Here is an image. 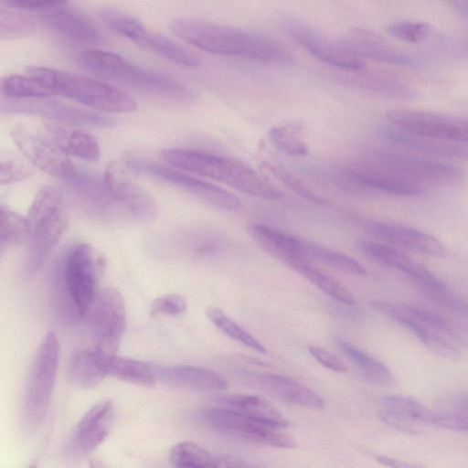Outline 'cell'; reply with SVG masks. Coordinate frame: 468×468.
<instances>
[{"instance_id": "1", "label": "cell", "mask_w": 468, "mask_h": 468, "mask_svg": "<svg viewBox=\"0 0 468 468\" xmlns=\"http://www.w3.org/2000/svg\"><path fill=\"white\" fill-rule=\"evenodd\" d=\"M170 31L209 53L274 64H292L294 57L282 42L266 34L193 17L169 21Z\"/></svg>"}, {"instance_id": "2", "label": "cell", "mask_w": 468, "mask_h": 468, "mask_svg": "<svg viewBox=\"0 0 468 468\" xmlns=\"http://www.w3.org/2000/svg\"><path fill=\"white\" fill-rule=\"evenodd\" d=\"M160 155L175 168L223 183L250 196L270 200L282 197L278 187L239 160L188 148H165Z\"/></svg>"}, {"instance_id": "3", "label": "cell", "mask_w": 468, "mask_h": 468, "mask_svg": "<svg viewBox=\"0 0 468 468\" xmlns=\"http://www.w3.org/2000/svg\"><path fill=\"white\" fill-rule=\"evenodd\" d=\"M104 267L102 254L90 244L80 243L67 251L54 281L58 305L65 316L84 317L90 313Z\"/></svg>"}, {"instance_id": "4", "label": "cell", "mask_w": 468, "mask_h": 468, "mask_svg": "<svg viewBox=\"0 0 468 468\" xmlns=\"http://www.w3.org/2000/svg\"><path fill=\"white\" fill-rule=\"evenodd\" d=\"M27 72L55 94L94 109L125 113L137 108L136 101L124 90L90 77L48 67H30Z\"/></svg>"}, {"instance_id": "5", "label": "cell", "mask_w": 468, "mask_h": 468, "mask_svg": "<svg viewBox=\"0 0 468 468\" xmlns=\"http://www.w3.org/2000/svg\"><path fill=\"white\" fill-rule=\"evenodd\" d=\"M80 63L94 74L135 90L176 99L191 96L181 82L140 68L122 56L105 50L87 49L80 53Z\"/></svg>"}, {"instance_id": "6", "label": "cell", "mask_w": 468, "mask_h": 468, "mask_svg": "<svg viewBox=\"0 0 468 468\" xmlns=\"http://www.w3.org/2000/svg\"><path fill=\"white\" fill-rule=\"evenodd\" d=\"M30 226L27 269L37 271L58 244L68 225L69 215L63 193L50 186L36 195L27 215Z\"/></svg>"}, {"instance_id": "7", "label": "cell", "mask_w": 468, "mask_h": 468, "mask_svg": "<svg viewBox=\"0 0 468 468\" xmlns=\"http://www.w3.org/2000/svg\"><path fill=\"white\" fill-rule=\"evenodd\" d=\"M58 354L57 335L48 332L38 346L26 389L25 419L31 428L40 425L48 413L56 382Z\"/></svg>"}, {"instance_id": "8", "label": "cell", "mask_w": 468, "mask_h": 468, "mask_svg": "<svg viewBox=\"0 0 468 468\" xmlns=\"http://www.w3.org/2000/svg\"><path fill=\"white\" fill-rule=\"evenodd\" d=\"M200 422L209 430L243 441L278 448H292V438L280 428L213 405L198 413Z\"/></svg>"}, {"instance_id": "9", "label": "cell", "mask_w": 468, "mask_h": 468, "mask_svg": "<svg viewBox=\"0 0 468 468\" xmlns=\"http://www.w3.org/2000/svg\"><path fill=\"white\" fill-rule=\"evenodd\" d=\"M126 164L137 172L169 183L220 209L236 212L242 208V203L236 195L195 176L136 156L127 158Z\"/></svg>"}, {"instance_id": "10", "label": "cell", "mask_w": 468, "mask_h": 468, "mask_svg": "<svg viewBox=\"0 0 468 468\" xmlns=\"http://www.w3.org/2000/svg\"><path fill=\"white\" fill-rule=\"evenodd\" d=\"M89 314L93 348L108 356H116L126 324L122 295L116 288H104L99 292Z\"/></svg>"}, {"instance_id": "11", "label": "cell", "mask_w": 468, "mask_h": 468, "mask_svg": "<svg viewBox=\"0 0 468 468\" xmlns=\"http://www.w3.org/2000/svg\"><path fill=\"white\" fill-rule=\"evenodd\" d=\"M224 242L217 233L204 229H179L149 237L147 248L165 259H209L221 253Z\"/></svg>"}, {"instance_id": "12", "label": "cell", "mask_w": 468, "mask_h": 468, "mask_svg": "<svg viewBox=\"0 0 468 468\" xmlns=\"http://www.w3.org/2000/svg\"><path fill=\"white\" fill-rule=\"evenodd\" d=\"M282 27L295 42L320 61L348 72L364 70V60L342 40L328 37L298 18H285Z\"/></svg>"}, {"instance_id": "13", "label": "cell", "mask_w": 468, "mask_h": 468, "mask_svg": "<svg viewBox=\"0 0 468 468\" xmlns=\"http://www.w3.org/2000/svg\"><path fill=\"white\" fill-rule=\"evenodd\" d=\"M369 159L420 185L451 186L464 176L463 171L455 165L402 152L378 150Z\"/></svg>"}, {"instance_id": "14", "label": "cell", "mask_w": 468, "mask_h": 468, "mask_svg": "<svg viewBox=\"0 0 468 468\" xmlns=\"http://www.w3.org/2000/svg\"><path fill=\"white\" fill-rule=\"evenodd\" d=\"M10 135L23 155L43 172L65 181L78 172L69 154L47 133L16 125Z\"/></svg>"}, {"instance_id": "15", "label": "cell", "mask_w": 468, "mask_h": 468, "mask_svg": "<svg viewBox=\"0 0 468 468\" xmlns=\"http://www.w3.org/2000/svg\"><path fill=\"white\" fill-rule=\"evenodd\" d=\"M109 28L142 48L184 67H197L199 58L185 47L169 37L147 28L132 15L119 10L109 19Z\"/></svg>"}, {"instance_id": "16", "label": "cell", "mask_w": 468, "mask_h": 468, "mask_svg": "<svg viewBox=\"0 0 468 468\" xmlns=\"http://www.w3.org/2000/svg\"><path fill=\"white\" fill-rule=\"evenodd\" d=\"M391 126L416 134L468 144V120L442 113L394 109L387 113Z\"/></svg>"}, {"instance_id": "17", "label": "cell", "mask_w": 468, "mask_h": 468, "mask_svg": "<svg viewBox=\"0 0 468 468\" xmlns=\"http://www.w3.org/2000/svg\"><path fill=\"white\" fill-rule=\"evenodd\" d=\"M79 206L93 218L105 223H125L122 213L103 176L77 172L66 180Z\"/></svg>"}, {"instance_id": "18", "label": "cell", "mask_w": 468, "mask_h": 468, "mask_svg": "<svg viewBox=\"0 0 468 468\" xmlns=\"http://www.w3.org/2000/svg\"><path fill=\"white\" fill-rule=\"evenodd\" d=\"M103 176L126 223H144L156 217L154 199L129 176L120 164H110Z\"/></svg>"}, {"instance_id": "19", "label": "cell", "mask_w": 468, "mask_h": 468, "mask_svg": "<svg viewBox=\"0 0 468 468\" xmlns=\"http://www.w3.org/2000/svg\"><path fill=\"white\" fill-rule=\"evenodd\" d=\"M34 13L50 29L69 40L97 44L102 39L93 21L68 2L44 0Z\"/></svg>"}, {"instance_id": "20", "label": "cell", "mask_w": 468, "mask_h": 468, "mask_svg": "<svg viewBox=\"0 0 468 468\" xmlns=\"http://www.w3.org/2000/svg\"><path fill=\"white\" fill-rule=\"evenodd\" d=\"M1 108L9 113H23L45 117L66 125L109 127L115 121L98 112L72 107L45 99L2 101Z\"/></svg>"}, {"instance_id": "21", "label": "cell", "mask_w": 468, "mask_h": 468, "mask_svg": "<svg viewBox=\"0 0 468 468\" xmlns=\"http://www.w3.org/2000/svg\"><path fill=\"white\" fill-rule=\"evenodd\" d=\"M343 176L358 187L399 197H414L422 193L421 185L409 180L371 160L354 161L346 165Z\"/></svg>"}, {"instance_id": "22", "label": "cell", "mask_w": 468, "mask_h": 468, "mask_svg": "<svg viewBox=\"0 0 468 468\" xmlns=\"http://www.w3.org/2000/svg\"><path fill=\"white\" fill-rule=\"evenodd\" d=\"M238 378L246 385L261 390L287 403L309 409H322L323 399L296 380L271 372L240 369Z\"/></svg>"}, {"instance_id": "23", "label": "cell", "mask_w": 468, "mask_h": 468, "mask_svg": "<svg viewBox=\"0 0 468 468\" xmlns=\"http://www.w3.org/2000/svg\"><path fill=\"white\" fill-rule=\"evenodd\" d=\"M341 40L362 59L405 68H420L422 65L418 58L389 44L370 30L352 28Z\"/></svg>"}, {"instance_id": "24", "label": "cell", "mask_w": 468, "mask_h": 468, "mask_svg": "<svg viewBox=\"0 0 468 468\" xmlns=\"http://www.w3.org/2000/svg\"><path fill=\"white\" fill-rule=\"evenodd\" d=\"M113 420L114 407L110 400L94 404L77 424L70 438V449L80 454L92 452L107 438Z\"/></svg>"}, {"instance_id": "25", "label": "cell", "mask_w": 468, "mask_h": 468, "mask_svg": "<svg viewBox=\"0 0 468 468\" xmlns=\"http://www.w3.org/2000/svg\"><path fill=\"white\" fill-rule=\"evenodd\" d=\"M365 228L376 237L420 253L432 256H443L446 253L443 244L438 239L403 224L369 219L366 220Z\"/></svg>"}, {"instance_id": "26", "label": "cell", "mask_w": 468, "mask_h": 468, "mask_svg": "<svg viewBox=\"0 0 468 468\" xmlns=\"http://www.w3.org/2000/svg\"><path fill=\"white\" fill-rule=\"evenodd\" d=\"M157 381L194 390H222L228 388L227 379L219 373L190 365L154 364Z\"/></svg>"}, {"instance_id": "27", "label": "cell", "mask_w": 468, "mask_h": 468, "mask_svg": "<svg viewBox=\"0 0 468 468\" xmlns=\"http://www.w3.org/2000/svg\"><path fill=\"white\" fill-rule=\"evenodd\" d=\"M371 306L390 320L411 331L428 348L445 358L456 359L461 353L445 336L436 334L410 317L401 307L382 300H373Z\"/></svg>"}, {"instance_id": "28", "label": "cell", "mask_w": 468, "mask_h": 468, "mask_svg": "<svg viewBox=\"0 0 468 468\" xmlns=\"http://www.w3.org/2000/svg\"><path fill=\"white\" fill-rule=\"evenodd\" d=\"M247 231L261 250L288 267L292 268L299 262H308L301 254L297 237L256 222L249 224Z\"/></svg>"}, {"instance_id": "29", "label": "cell", "mask_w": 468, "mask_h": 468, "mask_svg": "<svg viewBox=\"0 0 468 468\" xmlns=\"http://www.w3.org/2000/svg\"><path fill=\"white\" fill-rule=\"evenodd\" d=\"M393 143L434 156L468 160V144L416 134L394 126L384 129Z\"/></svg>"}, {"instance_id": "30", "label": "cell", "mask_w": 468, "mask_h": 468, "mask_svg": "<svg viewBox=\"0 0 468 468\" xmlns=\"http://www.w3.org/2000/svg\"><path fill=\"white\" fill-rule=\"evenodd\" d=\"M215 405L280 429L290 425L282 413L256 395H228L217 399Z\"/></svg>"}, {"instance_id": "31", "label": "cell", "mask_w": 468, "mask_h": 468, "mask_svg": "<svg viewBox=\"0 0 468 468\" xmlns=\"http://www.w3.org/2000/svg\"><path fill=\"white\" fill-rule=\"evenodd\" d=\"M111 357L112 356H105L95 348L77 351L69 363L70 380L82 388L97 386L107 376V367Z\"/></svg>"}, {"instance_id": "32", "label": "cell", "mask_w": 468, "mask_h": 468, "mask_svg": "<svg viewBox=\"0 0 468 468\" xmlns=\"http://www.w3.org/2000/svg\"><path fill=\"white\" fill-rule=\"evenodd\" d=\"M333 340L336 348L356 366L367 382L380 387L393 383L391 371L382 362L342 337L334 336Z\"/></svg>"}, {"instance_id": "33", "label": "cell", "mask_w": 468, "mask_h": 468, "mask_svg": "<svg viewBox=\"0 0 468 468\" xmlns=\"http://www.w3.org/2000/svg\"><path fill=\"white\" fill-rule=\"evenodd\" d=\"M47 133L68 154L87 161H97L101 148L96 138L85 132L50 123Z\"/></svg>"}, {"instance_id": "34", "label": "cell", "mask_w": 468, "mask_h": 468, "mask_svg": "<svg viewBox=\"0 0 468 468\" xmlns=\"http://www.w3.org/2000/svg\"><path fill=\"white\" fill-rule=\"evenodd\" d=\"M350 73L349 80L356 87L372 94L399 101H413L418 97L413 88L389 76L364 70Z\"/></svg>"}, {"instance_id": "35", "label": "cell", "mask_w": 468, "mask_h": 468, "mask_svg": "<svg viewBox=\"0 0 468 468\" xmlns=\"http://www.w3.org/2000/svg\"><path fill=\"white\" fill-rule=\"evenodd\" d=\"M297 239L301 254L308 262H310V261H315L355 276H365L367 274V271L365 267L354 258L308 239L298 237Z\"/></svg>"}, {"instance_id": "36", "label": "cell", "mask_w": 468, "mask_h": 468, "mask_svg": "<svg viewBox=\"0 0 468 468\" xmlns=\"http://www.w3.org/2000/svg\"><path fill=\"white\" fill-rule=\"evenodd\" d=\"M107 376L140 386L157 381L154 364L118 356L110 358Z\"/></svg>"}, {"instance_id": "37", "label": "cell", "mask_w": 468, "mask_h": 468, "mask_svg": "<svg viewBox=\"0 0 468 468\" xmlns=\"http://www.w3.org/2000/svg\"><path fill=\"white\" fill-rule=\"evenodd\" d=\"M291 269L336 302L346 305H352L355 303L353 294L343 284L312 266L310 262H299Z\"/></svg>"}, {"instance_id": "38", "label": "cell", "mask_w": 468, "mask_h": 468, "mask_svg": "<svg viewBox=\"0 0 468 468\" xmlns=\"http://www.w3.org/2000/svg\"><path fill=\"white\" fill-rule=\"evenodd\" d=\"M1 92L5 99L10 100L45 99L55 94L39 80L29 74L6 76L1 81Z\"/></svg>"}, {"instance_id": "39", "label": "cell", "mask_w": 468, "mask_h": 468, "mask_svg": "<svg viewBox=\"0 0 468 468\" xmlns=\"http://www.w3.org/2000/svg\"><path fill=\"white\" fill-rule=\"evenodd\" d=\"M357 250L367 259L395 269L409 275L416 261L405 254L388 246L370 240H359L356 243Z\"/></svg>"}, {"instance_id": "40", "label": "cell", "mask_w": 468, "mask_h": 468, "mask_svg": "<svg viewBox=\"0 0 468 468\" xmlns=\"http://www.w3.org/2000/svg\"><path fill=\"white\" fill-rule=\"evenodd\" d=\"M170 461L174 468H219L221 461L201 446L182 441L170 452Z\"/></svg>"}, {"instance_id": "41", "label": "cell", "mask_w": 468, "mask_h": 468, "mask_svg": "<svg viewBox=\"0 0 468 468\" xmlns=\"http://www.w3.org/2000/svg\"><path fill=\"white\" fill-rule=\"evenodd\" d=\"M271 144L281 152L292 156H303L309 153V144L303 127L296 123L273 126L269 133Z\"/></svg>"}, {"instance_id": "42", "label": "cell", "mask_w": 468, "mask_h": 468, "mask_svg": "<svg viewBox=\"0 0 468 468\" xmlns=\"http://www.w3.org/2000/svg\"><path fill=\"white\" fill-rule=\"evenodd\" d=\"M379 408L401 414L418 423L433 425L437 411L426 407L417 399L402 395H389L383 397Z\"/></svg>"}, {"instance_id": "43", "label": "cell", "mask_w": 468, "mask_h": 468, "mask_svg": "<svg viewBox=\"0 0 468 468\" xmlns=\"http://www.w3.org/2000/svg\"><path fill=\"white\" fill-rule=\"evenodd\" d=\"M0 7V37L1 39H15L31 36L37 28L34 17L5 5Z\"/></svg>"}, {"instance_id": "44", "label": "cell", "mask_w": 468, "mask_h": 468, "mask_svg": "<svg viewBox=\"0 0 468 468\" xmlns=\"http://www.w3.org/2000/svg\"><path fill=\"white\" fill-rule=\"evenodd\" d=\"M207 316L218 329L229 337L258 353H266L265 346L255 336L229 318L221 309L214 306L208 307Z\"/></svg>"}, {"instance_id": "45", "label": "cell", "mask_w": 468, "mask_h": 468, "mask_svg": "<svg viewBox=\"0 0 468 468\" xmlns=\"http://www.w3.org/2000/svg\"><path fill=\"white\" fill-rule=\"evenodd\" d=\"M30 226L27 218L1 206L0 242L1 249L19 244L29 239Z\"/></svg>"}, {"instance_id": "46", "label": "cell", "mask_w": 468, "mask_h": 468, "mask_svg": "<svg viewBox=\"0 0 468 468\" xmlns=\"http://www.w3.org/2000/svg\"><path fill=\"white\" fill-rule=\"evenodd\" d=\"M263 167L284 186L303 198L321 205H327L330 203L326 197L309 187V186H307L301 178L282 165L270 161H264Z\"/></svg>"}, {"instance_id": "47", "label": "cell", "mask_w": 468, "mask_h": 468, "mask_svg": "<svg viewBox=\"0 0 468 468\" xmlns=\"http://www.w3.org/2000/svg\"><path fill=\"white\" fill-rule=\"evenodd\" d=\"M400 307L410 317L429 330L447 338L456 336L452 324L440 314L415 305L409 304Z\"/></svg>"}, {"instance_id": "48", "label": "cell", "mask_w": 468, "mask_h": 468, "mask_svg": "<svg viewBox=\"0 0 468 468\" xmlns=\"http://www.w3.org/2000/svg\"><path fill=\"white\" fill-rule=\"evenodd\" d=\"M387 31L399 40L419 43L428 37L431 33V27L421 21H397L390 24L387 27Z\"/></svg>"}, {"instance_id": "49", "label": "cell", "mask_w": 468, "mask_h": 468, "mask_svg": "<svg viewBox=\"0 0 468 468\" xmlns=\"http://www.w3.org/2000/svg\"><path fill=\"white\" fill-rule=\"evenodd\" d=\"M32 174V168L19 159L6 156L1 160V185H9L25 180L31 176Z\"/></svg>"}, {"instance_id": "50", "label": "cell", "mask_w": 468, "mask_h": 468, "mask_svg": "<svg viewBox=\"0 0 468 468\" xmlns=\"http://www.w3.org/2000/svg\"><path fill=\"white\" fill-rule=\"evenodd\" d=\"M186 299L177 293H169L155 298L150 308L152 315L169 314L179 315L186 310Z\"/></svg>"}, {"instance_id": "51", "label": "cell", "mask_w": 468, "mask_h": 468, "mask_svg": "<svg viewBox=\"0 0 468 468\" xmlns=\"http://www.w3.org/2000/svg\"><path fill=\"white\" fill-rule=\"evenodd\" d=\"M380 420L390 428L410 435H418L422 431L418 422L401 414L378 408Z\"/></svg>"}, {"instance_id": "52", "label": "cell", "mask_w": 468, "mask_h": 468, "mask_svg": "<svg viewBox=\"0 0 468 468\" xmlns=\"http://www.w3.org/2000/svg\"><path fill=\"white\" fill-rule=\"evenodd\" d=\"M307 350L309 354L324 367L338 373H343L347 370L346 364L328 350L314 345L308 346Z\"/></svg>"}, {"instance_id": "53", "label": "cell", "mask_w": 468, "mask_h": 468, "mask_svg": "<svg viewBox=\"0 0 468 468\" xmlns=\"http://www.w3.org/2000/svg\"><path fill=\"white\" fill-rule=\"evenodd\" d=\"M376 460L378 463L389 468H428L420 463L407 462L386 455H378Z\"/></svg>"}, {"instance_id": "54", "label": "cell", "mask_w": 468, "mask_h": 468, "mask_svg": "<svg viewBox=\"0 0 468 468\" xmlns=\"http://www.w3.org/2000/svg\"><path fill=\"white\" fill-rule=\"evenodd\" d=\"M447 44L452 55L468 58V37Z\"/></svg>"}, {"instance_id": "55", "label": "cell", "mask_w": 468, "mask_h": 468, "mask_svg": "<svg viewBox=\"0 0 468 468\" xmlns=\"http://www.w3.org/2000/svg\"><path fill=\"white\" fill-rule=\"evenodd\" d=\"M221 462L225 468H260L249 462L231 456L223 457Z\"/></svg>"}, {"instance_id": "56", "label": "cell", "mask_w": 468, "mask_h": 468, "mask_svg": "<svg viewBox=\"0 0 468 468\" xmlns=\"http://www.w3.org/2000/svg\"><path fill=\"white\" fill-rule=\"evenodd\" d=\"M450 5L457 13L468 17V0L451 1Z\"/></svg>"}, {"instance_id": "57", "label": "cell", "mask_w": 468, "mask_h": 468, "mask_svg": "<svg viewBox=\"0 0 468 468\" xmlns=\"http://www.w3.org/2000/svg\"><path fill=\"white\" fill-rule=\"evenodd\" d=\"M90 468H109L103 462L93 459L90 462Z\"/></svg>"}, {"instance_id": "58", "label": "cell", "mask_w": 468, "mask_h": 468, "mask_svg": "<svg viewBox=\"0 0 468 468\" xmlns=\"http://www.w3.org/2000/svg\"><path fill=\"white\" fill-rule=\"evenodd\" d=\"M28 468H36V467L34 465H32V466H29Z\"/></svg>"}]
</instances>
